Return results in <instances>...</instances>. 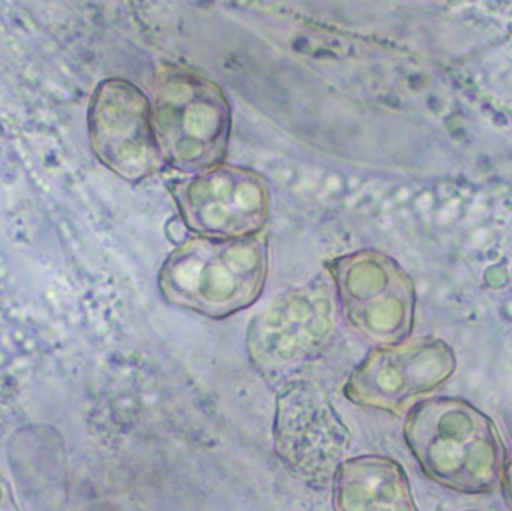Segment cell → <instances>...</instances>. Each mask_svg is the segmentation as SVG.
Wrapping results in <instances>:
<instances>
[{"instance_id": "30bf717a", "label": "cell", "mask_w": 512, "mask_h": 511, "mask_svg": "<svg viewBox=\"0 0 512 511\" xmlns=\"http://www.w3.org/2000/svg\"><path fill=\"white\" fill-rule=\"evenodd\" d=\"M334 511H420L408 476L385 456L346 459L331 482Z\"/></svg>"}, {"instance_id": "9c48e42d", "label": "cell", "mask_w": 512, "mask_h": 511, "mask_svg": "<svg viewBox=\"0 0 512 511\" xmlns=\"http://www.w3.org/2000/svg\"><path fill=\"white\" fill-rule=\"evenodd\" d=\"M456 371L441 344L381 345L349 374L343 393L358 407L400 414L414 399L438 389Z\"/></svg>"}, {"instance_id": "8fae6325", "label": "cell", "mask_w": 512, "mask_h": 511, "mask_svg": "<svg viewBox=\"0 0 512 511\" xmlns=\"http://www.w3.org/2000/svg\"><path fill=\"white\" fill-rule=\"evenodd\" d=\"M501 485L504 488L505 500H507L508 507L512 511V456L505 462Z\"/></svg>"}, {"instance_id": "ba28073f", "label": "cell", "mask_w": 512, "mask_h": 511, "mask_svg": "<svg viewBox=\"0 0 512 511\" xmlns=\"http://www.w3.org/2000/svg\"><path fill=\"white\" fill-rule=\"evenodd\" d=\"M89 135L99 161L128 182H141L165 164L152 104L131 81L110 78L99 84L90 102Z\"/></svg>"}, {"instance_id": "7a4b0ae2", "label": "cell", "mask_w": 512, "mask_h": 511, "mask_svg": "<svg viewBox=\"0 0 512 511\" xmlns=\"http://www.w3.org/2000/svg\"><path fill=\"white\" fill-rule=\"evenodd\" d=\"M267 237L186 240L159 272V290L170 305L222 320L251 308L264 291Z\"/></svg>"}, {"instance_id": "8992f818", "label": "cell", "mask_w": 512, "mask_h": 511, "mask_svg": "<svg viewBox=\"0 0 512 511\" xmlns=\"http://www.w3.org/2000/svg\"><path fill=\"white\" fill-rule=\"evenodd\" d=\"M183 225L197 237L242 239L261 233L270 212L267 180L239 165H216L171 183Z\"/></svg>"}, {"instance_id": "5b68a950", "label": "cell", "mask_w": 512, "mask_h": 511, "mask_svg": "<svg viewBox=\"0 0 512 511\" xmlns=\"http://www.w3.org/2000/svg\"><path fill=\"white\" fill-rule=\"evenodd\" d=\"M334 330L336 309L330 291L310 284L283 294L255 317L246 347L262 375L280 378L324 351Z\"/></svg>"}, {"instance_id": "52a82bcc", "label": "cell", "mask_w": 512, "mask_h": 511, "mask_svg": "<svg viewBox=\"0 0 512 511\" xmlns=\"http://www.w3.org/2000/svg\"><path fill=\"white\" fill-rule=\"evenodd\" d=\"M348 326L367 341L396 345L408 336L411 290L399 267L375 251H358L328 264Z\"/></svg>"}, {"instance_id": "3957f363", "label": "cell", "mask_w": 512, "mask_h": 511, "mask_svg": "<svg viewBox=\"0 0 512 511\" xmlns=\"http://www.w3.org/2000/svg\"><path fill=\"white\" fill-rule=\"evenodd\" d=\"M153 128L165 164L186 174L221 165L231 135V107L224 90L180 68L159 71Z\"/></svg>"}, {"instance_id": "6da1fadb", "label": "cell", "mask_w": 512, "mask_h": 511, "mask_svg": "<svg viewBox=\"0 0 512 511\" xmlns=\"http://www.w3.org/2000/svg\"><path fill=\"white\" fill-rule=\"evenodd\" d=\"M406 444L433 482L460 494L501 485L507 452L495 422L463 399L418 402L406 416Z\"/></svg>"}, {"instance_id": "277c9868", "label": "cell", "mask_w": 512, "mask_h": 511, "mask_svg": "<svg viewBox=\"0 0 512 511\" xmlns=\"http://www.w3.org/2000/svg\"><path fill=\"white\" fill-rule=\"evenodd\" d=\"M273 446L292 476L313 488H325L346 461L351 432L321 387L294 381L276 398Z\"/></svg>"}]
</instances>
